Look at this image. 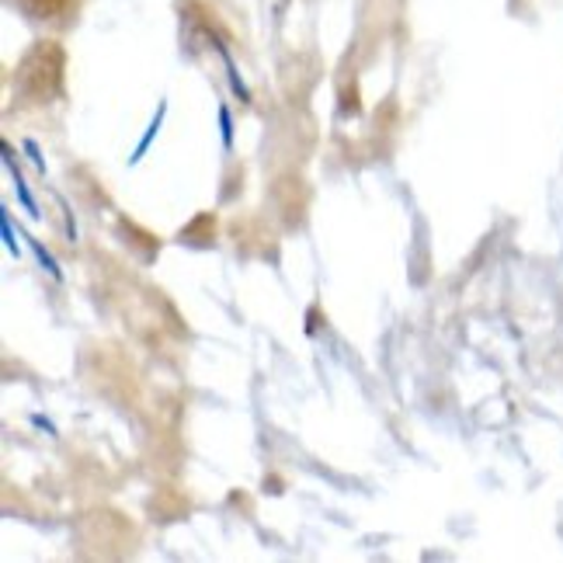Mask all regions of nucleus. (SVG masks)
<instances>
[{"label": "nucleus", "mask_w": 563, "mask_h": 563, "mask_svg": "<svg viewBox=\"0 0 563 563\" xmlns=\"http://www.w3.org/2000/svg\"><path fill=\"white\" fill-rule=\"evenodd\" d=\"M63 49L56 42H35L32 53L18 63V91L25 95L29 101H53L63 91Z\"/></svg>", "instance_id": "f257e3e1"}, {"label": "nucleus", "mask_w": 563, "mask_h": 563, "mask_svg": "<svg viewBox=\"0 0 563 563\" xmlns=\"http://www.w3.org/2000/svg\"><path fill=\"white\" fill-rule=\"evenodd\" d=\"M84 0H18V8L32 21H70Z\"/></svg>", "instance_id": "f03ea898"}]
</instances>
